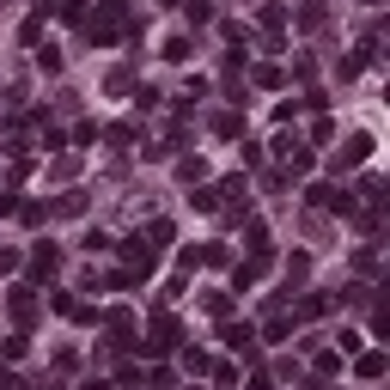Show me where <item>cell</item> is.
<instances>
[{
    "label": "cell",
    "instance_id": "cell-1",
    "mask_svg": "<svg viewBox=\"0 0 390 390\" xmlns=\"http://www.w3.org/2000/svg\"><path fill=\"white\" fill-rule=\"evenodd\" d=\"M366 152H372V140H366V135H354V140H347V152H342V159H347V165H360Z\"/></svg>",
    "mask_w": 390,
    "mask_h": 390
},
{
    "label": "cell",
    "instance_id": "cell-2",
    "mask_svg": "<svg viewBox=\"0 0 390 390\" xmlns=\"http://www.w3.org/2000/svg\"><path fill=\"white\" fill-rule=\"evenodd\" d=\"M37 390H61V384H55V378H43V384H37Z\"/></svg>",
    "mask_w": 390,
    "mask_h": 390
}]
</instances>
